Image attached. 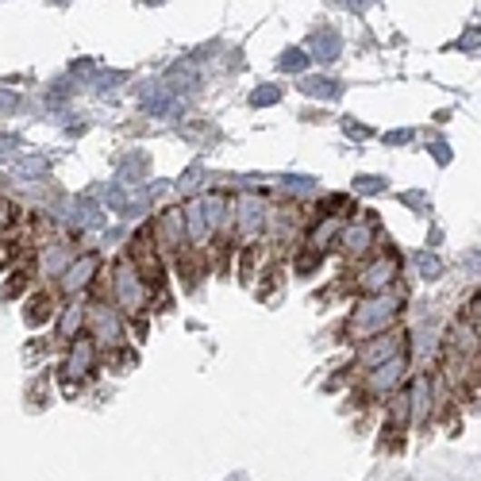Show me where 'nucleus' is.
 <instances>
[{"mask_svg":"<svg viewBox=\"0 0 481 481\" xmlns=\"http://www.w3.org/2000/svg\"><path fill=\"white\" fill-rule=\"evenodd\" d=\"M85 331V304H66L62 309V316H58V339L62 343H70V339H77V335Z\"/></svg>","mask_w":481,"mask_h":481,"instance_id":"obj_12","label":"nucleus"},{"mask_svg":"<svg viewBox=\"0 0 481 481\" xmlns=\"http://www.w3.org/2000/svg\"><path fill=\"white\" fill-rule=\"evenodd\" d=\"M96 278H101V259L96 254H74V262L58 274V285L66 297H82L85 289L96 285Z\"/></svg>","mask_w":481,"mask_h":481,"instance_id":"obj_8","label":"nucleus"},{"mask_svg":"<svg viewBox=\"0 0 481 481\" xmlns=\"http://www.w3.org/2000/svg\"><path fill=\"white\" fill-rule=\"evenodd\" d=\"M281 70L300 74V70H304V54H300V51H285V54H281Z\"/></svg>","mask_w":481,"mask_h":481,"instance_id":"obj_18","label":"nucleus"},{"mask_svg":"<svg viewBox=\"0 0 481 481\" xmlns=\"http://www.w3.org/2000/svg\"><path fill=\"white\" fill-rule=\"evenodd\" d=\"M405 339H408V335L400 331L397 324L385 328V331H378V335H370V339H362V343H358V355H355L358 374L370 370V366L389 362V358H397V355H408V350H405Z\"/></svg>","mask_w":481,"mask_h":481,"instance_id":"obj_5","label":"nucleus"},{"mask_svg":"<svg viewBox=\"0 0 481 481\" xmlns=\"http://www.w3.org/2000/svg\"><path fill=\"white\" fill-rule=\"evenodd\" d=\"M85 328H89V339L101 347V355H112V350H123L127 347V324H123V312L108 300H96L85 309Z\"/></svg>","mask_w":481,"mask_h":481,"instance_id":"obj_3","label":"nucleus"},{"mask_svg":"<svg viewBox=\"0 0 481 481\" xmlns=\"http://www.w3.org/2000/svg\"><path fill=\"white\" fill-rule=\"evenodd\" d=\"M397 278H400V259L393 250H381V254H370L366 266L355 274V289L358 293H381V289H393Z\"/></svg>","mask_w":481,"mask_h":481,"instance_id":"obj_6","label":"nucleus"},{"mask_svg":"<svg viewBox=\"0 0 481 481\" xmlns=\"http://www.w3.org/2000/svg\"><path fill=\"white\" fill-rule=\"evenodd\" d=\"M400 309H405V297L393 293V289H381V293H362L358 304H350V316L343 324V335L350 343H362L370 335L393 328L400 319Z\"/></svg>","mask_w":481,"mask_h":481,"instance_id":"obj_1","label":"nucleus"},{"mask_svg":"<svg viewBox=\"0 0 481 481\" xmlns=\"http://www.w3.org/2000/svg\"><path fill=\"white\" fill-rule=\"evenodd\" d=\"M416 270H420V278H424V281L443 278V262H439L431 250H420V254H416Z\"/></svg>","mask_w":481,"mask_h":481,"instance_id":"obj_14","label":"nucleus"},{"mask_svg":"<svg viewBox=\"0 0 481 481\" xmlns=\"http://www.w3.org/2000/svg\"><path fill=\"white\" fill-rule=\"evenodd\" d=\"M335 247H339L350 262H362V259H370L374 247H378V228L370 220H343V228H339V239H335Z\"/></svg>","mask_w":481,"mask_h":481,"instance_id":"obj_7","label":"nucleus"},{"mask_svg":"<svg viewBox=\"0 0 481 481\" xmlns=\"http://www.w3.org/2000/svg\"><path fill=\"white\" fill-rule=\"evenodd\" d=\"M312 51H316V58H319V62H331L335 54H339V39L328 35V31H324V35H316V39H312Z\"/></svg>","mask_w":481,"mask_h":481,"instance_id":"obj_15","label":"nucleus"},{"mask_svg":"<svg viewBox=\"0 0 481 481\" xmlns=\"http://www.w3.org/2000/svg\"><path fill=\"white\" fill-rule=\"evenodd\" d=\"M274 101H278V89L274 85H266V89L254 93V104H274Z\"/></svg>","mask_w":481,"mask_h":481,"instance_id":"obj_20","label":"nucleus"},{"mask_svg":"<svg viewBox=\"0 0 481 481\" xmlns=\"http://www.w3.org/2000/svg\"><path fill=\"white\" fill-rule=\"evenodd\" d=\"M355 189H358V192H381V189H385V178H358Z\"/></svg>","mask_w":481,"mask_h":481,"instance_id":"obj_19","label":"nucleus"},{"mask_svg":"<svg viewBox=\"0 0 481 481\" xmlns=\"http://www.w3.org/2000/svg\"><path fill=\"white\" fill-rule=\"evenodd\" d=\"M108 289H112V304H116L123 316H142L154 300V285L139 274L127 254L108 270Z\"/></svg>","mask_w":481,"mask_h":481,"instance_id":"obj_2","label":"nucleus"},{"mask_svg":"<svg viewBox=\"0 0 481 481\" xmlns=\"http://www.w3.org/2000/svg\"><path fill=\"white\" fill-rule=\"evenodd\" d=\"M74 254H77V250H74L70 243H51V247H43V259H39L43 274H46V278H58L62 270L74 262Z\"/></svg>","mask_w":481,"mask_h":481,"instance_id":"obj_11","label":"nucleus"},{"mask_svg":"<svg viewBox=\"0 0 481 481\" xmlns=\"http://www.w3.org/2000/svg\"><path fill=\"white\" fill-rule=\"evenodd\" d=\"M304 93H309V96H324V101H331V96H339V85H335V82H319V77H316V82H304Z\"/></svg>","mask_w":481,"mask_h":481,"instance_id":"obj_16","label":"nucleus"},{"mask_svg":"<svg viewBox=\"0 0 481 481\" xmlns=\"http://www.w3.org/2000/svg\"><path fill=\"white\" fill-rule=\"evenodd\" d=\"M15 104H20V96H15V93H5V89H0V112H12Z\"/></svg>","mask_w":481,"mask_h":481,"instance_id":"obj_21","label":"nucleus"},{"mask_svg":"<svg viewBox=\"0 0 481 481\" xmlns=\"http://www.w3.org/2000/svg\"><path fill=\"white\" fill-rule=\"evenodd\" d=\"M101 347H96L89 335H77V339H70V355H66V374L77 378H93L96 370H101Z\"/></svg>","mask_w":481,"mask_h":481,"instance_id":"obj_9","label":"nucleus"},{"mask_svg":"<svg viewBox=\"0 0 481 481\" xmlns=\"http://www.w3.org/2000/svg\"><path fill=\"white\" fill-rule=\"evenodd\" d=\"M15 170H20V173H27V178H35V173H43V170H46V158H43V154L20 158V162H15Z\"/></svg>","mask_w":481,"mask_h":481,"instance_id":"obj_17","label":"nucleus"},{"mask_svg":"<svg viewBox=\"0 0 481 481\" xmlns=\"http://www.w3.org/2000/svg\"><path fill=\"white\" fill-rule=\"evenodd\" d=\"M408 378V355H397L389 362H381V366H370V370H362V400H381L385 405V397H393L400 385H405Z\"/></svg>","mask_w":481,"mask_h":481,"instance_id":"obj_4","label":"nucleus"},{"mask_svg":"<svg viewBox=\"0 0 481 481\" xmlns=\"http://www.w3.org/2000/svg\"><path fill=\"white\" fill-rule=\"evenodd\" d=\"M51 316H54V300L46 293H35L27 300V324L31 328H39V319H51Z\"/></svg>","mask_w":481,"mask_h":481,"instance_id":"obj_13","label":"nucleus"},{"mask_svg":"<svg viewBox=\"0 0 481 481\" xmlns=\"http://www.w3.org/2000/svg\"><path fill=\"white\" fill-rule=\"evenodd\" d=\"M339 228H343V216H319L316 223H312V231H309V239H304V250H312V254H324L335 247V239H339Z\"/></svg>","mask_w":481,"mask_h":481,"instance_id":"obj_10","label":"nucleus"}]
</instances>
